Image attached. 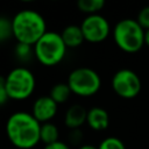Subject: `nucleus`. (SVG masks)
Segmentation results:
<instances>
[{
  "instance_id": "nucleus-23",
  "label": "nucleus",
  "mask_w": 149,
  "mask_h": 149,
  "mask_svg": "<svg viewBox=\"0 0 149 149\" xmlns=\"http://www.w3.org/2000/svg\"><path fill=\"white\" fill-rule=\"evenodd\" d=\"M144 44L149 47V29L144 30Z\"/></svg>"
},
{
  "instance_id": "nucleus-12",
  "label": "nucleus",
  "mask_w": 149,
  "mask_h": 149,
  "mask_svg": "<svg viewBox=\"0 0 149 149\" xmlns=\"http://www.w3.org/2000/svg\"><path fill=\"white\" fill-rule=\"evenodd\" d=\"M61 36H62L66 48H77L85 40L80 26H77V24L66 26L63 29V31L61 33Z\"/></svg>"
},
{
  "instance_id": "nucleus-21",
  "label": "nucleus",
  "mask_w": 149,
  "mask_h": 149,
  "mask_svg": "<svg viewBox=\"0 0 149 149\" xmlns=\"http://www.w3.org/2000/svg\"><path fill=\"white\" fill-rule=\"evenodd\" d=\"M81 137H83V133L80 132L79 128H78V129H72V130H71V133H70V140H71V142H73V143H78V142L81 140Z\"/></svg>"
},
{
  "instance_id": "nucleus-2",
  "label": "nucleus",
  "mask_w": 149,
  "mask_h": 149,
  "mask_svg": "<svg viewBox=\"0 0 149 149\" xmlns=\"http://www.w3.org/2000/svg\"><path fill=\"white\" fill-rule=\"evenodd\" d=\"M13 36L19 43L33 45L47 33V24L43 16L36 10L23 9L12 19Z\"/></svg>"
},
{
  "instance_id": "nucleus-10",
  "label": "nucleus",
  "mask_w": 149,
  "mask_h": 149,
  "mask_svg": "<svg viewBox=\"0 0 149 149\" xmlns=\"http://www.w3.org/2000/svg\"><path fill=\"white\" fill-rule=\"evenodd\" d=\"M86 122L94 130H104L108 127L109 116L108 113L101 107H92L87 111Z\"/></svg>"
},
{
  "instance_id": "nucleus-14",
  "label": "nucleus",
  "mask_w": 149,
  "mask_h": 149,
  "mask_svg": "<svg viewBox=\"0 0 149 149\" xmlns=\"http://www.w3.org/2000/svg\"><path fill=\"white\" fill-rule=\"evenodd\" d=\"M71 93L72 92H71V88H70L68 83H58V84H56L51 87L50 97L58 105V104L65 102L69 99Z\"/></svg>"
},
{
  "instance_id": "nucleus-16",
  "label": "nucleus",
  "mask_w": 149,
  "mask_h": 149,
  "mask_svg": "<svg viewBox=\"0 0 149 149\" xmlns=\"http://www.w3.org/2000/svg\"><path fill=\"white\" fill-rule=\"evenodd\" d=\"M10 36H13L12 19H8L6 16H0V42L7 41Z\"/></svg>"
},
{
  "instance_id": "nucleus-20",
  "label": "nucleus",
  "mask_w": 149,
  "mask_h": 149,
  "mask_svg": "<svg viewBox=\"0 0 149 149\" xmlns=\"http://www.w3.org/2000/svg\"><path fill=\"white\" fill-rule=\"evenodd\" d=\"M8 93L6 90V77L0 76V106L5 105L8 100Z\"/></svg>"
},
{
  "instance_id": "nucleus-18",
  "label": "nucleus",
  "mask_w": 149,
  "mask_h": 149,
  "mask_svg": "<svg viewBox=\"0 0 149 149\" xmlns=\"http://www.w3.org/2000/svg\"><path fill=\"white\" fill-rule=\"evenodd\" d=\"M98 149H126V147L120 139L115 136H109L100 142Z\"/></svg>"
},
{
  "instance_id": "nucleus-15",
  "label": "nucleus",
  "mask_w": 149,
  "mask_h": 149,
  "mask_svg": "<svg viewBox=\"0 0 149 149\" xmlns=\"http://www.w3.org/2000/svg\"><path fill=\"white\" fill-rule=\"evenodd\" d=\"M77 6L81 12L87 13L88 15H92V14H98V12L102 9V7L105 6V1L104 0H79L77 2Z\"/></svg>"
},
{
  "instance_id": "nucleus-4",
  "label": "nucleus",
  "mask_w": 149,
  "mask_h": 149,
  "mask_svg": "<svg viewBox=\"0 0 149 149\" xmlns=\"http://www.w3.org/2000/svg\"><path fill=\"white\" fill-rule=\"evenodd\" d=\"M66 54V45L61 34L55 31H47L35 44L34 55L47 66L58 64Z\"/></svg>"
},
{
  "instance_id": "nucleus-17",
  "label": "nucleus",
  "mask_w": 149,
  "mask_h": 149,
  "mask_svg": "<svg viewBox=\"0 0 149 149\" xmlns=\"http://www.w3.org/2000/svg\"><path fill=\"white\" fill-rule=\"evenodd\" d=\"M14 52H15V56L20 61H28L31 57V55L34 54V47L26 44V43H19L17 42V44L15 45Z\"/></svg>"
},
{
  "instance_id": "nucleus-24",
  "label": "nucleus",
  "mask_w": 149,
  "mask_h": 149,
  "mask_svg": "<svg viewBox=\"0 0 149 149\" xmlns=\"http://www.w3.org/2000/svg\"><path fill=\"white\" fill-rule=\"evenodd\" d=\"M78 149H98V147H95V146H92V144H84V146L79 147Z\"/></svg>"
},
{
  "instance_id": "nucleus-11",
  "label": "nucleus",
  "mask_w": 149,
  "mask_h": 149,
  "mask_svg": "<svg viewBox=\"0 0 149 149\" xmlns=\"http://www.w3.org/2000/svg\"><path fill=\"white\" fill-rule=\"evenodd\" d=\"M87 111L81 105H72L65 113V125L71 129H78L84 122H86Z\"/></svg>"
},
{
  "instance_id": "nucleus-5",
  "label": "nucleus",
  "mask_w": 149,
  "mask_h": 149,
  "mask_svg": "<svg viewBox=\"0 0 149 149\" xmlns=\"http://www.w3.org/2000/svg\"><path fill=\"white\" fill-rule=\"evenodd\" d=\"M6 90L10 99H27L35 90V77L33 72L23 66L14 68L6 76Z\"/></svg>"
},
{
  "instance_id": "nucleus-19",
  "label": "nucleus",
  "mask_w": 149,
  "mask_h": 149,
  "mask_svg": "<svg viewBox=\"0 0 149 149\" xmlns=\"http://www.w3.org/2000/svg\"><path fill=\"white\" fill-rule=\"evenodd\" d=\"M136 21L144 30L149 29V6H146L140 10Z\"/></svg>"
},
{
  "instance_id": "nucleus-22",
  "label": "nucleus",
  "mask_w": 149,
  "mask_h": 149,
  "mask_svg": "<svg viewBox=\"0 0 149 149\" xmlns=\"http://www.w3.org/2000/svg\"><path fill=\"white\" fill-rule=\"evenodd\" d=\"M44 149H70V148H69V146L66 143H64V142L58 140L57 142H54L51 144H47L44 147Z\"/></svg>"
},
{
  "instance_id": "nucleus-9",
  "label": "nucleus",
  "mask_w": 149,
  "mask_h": 149,
  "mask_svg": "<svg viewBox=\"0 0 149 149\" xmlns=\"http://www.w3.org/2000/svg\"><path fill=\"white\" fill-rule=\"evenodd\" d=\"M57 113V104L51 99L50 95H43L35 100L31 108L33 116L41 123L49 122Z\"/></svg>"
},
{
  "instance_id": "nucleus-1",
  "label": "nucleus",
  "mask_w": 149,
  "mask_h": 149,
  "mask_svg": "<svg viewBox=\"0 0 149 149\" xmlns=\"http://www.w3.org/2000/svg\"><path fill=\"white\" fill-rule=\"evenodd\" d=\"M41 123L27 112L13 113L6 122V133L9 141L17 148L29 149L38 143Z\"/></svg>"
},
{
  "instance_id": "nucleus-8",
  "label": "nucleus",
  "mask_w": 149,
  "mask_h": 149,
  "mask_svg": "<svg viewBox=\"0 0 149 149\" xmlns=\"http://www.w3.org/2000/svg\"><path fill=\"white\" fill-rule=\"evenodd\" d=\"M80 28L83 30L84 38L92 43L102 42L109 34V23L100 14L87 15L83 20Z\"/></svg>"
},
{
  "instance_id": "nucleus-7",
  "label": "nucleus",
  "mask_w": 149,
  "mask_h": 149,
  "mask_svg": "<svg viewBox=\"0 0 149 149\" xmlns=\"http://www.w3.org/2000/svg\"><path fill=\"white\" fill-rule=\"evenodd\" d=\"M112 87L119 97L132 99L141 91V79L133 70L121 69L114 73L112 78Z\"/></svg>"
},
{
  "instance_id": "nucleus-3",
  "label": "nucleus",
  "mask_w": 149,
  "mask_h": 149,
  "mask_svg": "<svg viewBox=\"0 0 149 149\" xmlns=\"http://www.w3.org/2000/svg\"><path fill=\"white\" fill-rule=\"evenodd\" d=\"M116 45L126 52H136L144 44V29L134 19L120 20L113 29Z\"/></svg>"
},
{
  "instance_id": "nucleus-13",
  "label": "nucleus",
  "mask_w": 149,
  "mask_h": 149,
  "mask_svg": "<svg viewBox=\"0 0 149 149\" xmlns=\"http://www.w3.org/2000/svg\"><path fill=\"white\" fill-rule=\"evenodd\" d=\"M58 128L56 127V125L51 123V122H45L41 125V132H40V140L47 146V144H51L54 142L58 141Z\"/></svg>"
},
{
  "instance_id": "nucleus-6",
  "label": "nucleus",
  "mask_w": 149,
  "mask_h": 149,
  "mask_svg": "<svg viewBox=\"0 0 149 149\" xmlns=\"http://www.w3.org/2000/svg\"><path fill=\"white\" fill-rule=\"evenodd\" d=\"M68 84L72 93L79 97H91L99 91L101 79L93 69L77 68L70 72Z\"/></svg>"
}]
</instances>
